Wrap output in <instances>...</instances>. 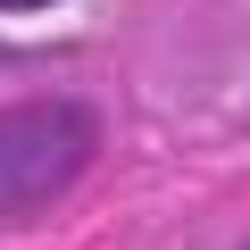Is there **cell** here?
Segmentation results:
<instances>
[{
    "label": "cell",
    "mask_w": 250,
    "mask_h": 250,
    "mask_svg": "<svg viewBox=\"0 0 250 250\" xmlns=\"http://www.w3.org/2000/svg\"><path fill=\"white\" fill-rule=\"evenodd\" d=\"M100 150V117L83 100H17L0 108V217L50 208Z\"/></svg>",
    "instance_id": "1"
},
{
    "label": "cell",
    "mask_w": 250,
    "mask_h": 250,
    "mask_svg": "<svg viewBox=\"0 0 250 250\" xmlns=\"http://www.w3.org/2000/svg\"><path fill=\"white\" fill-rule=\"evenodd\" d=\"M0 9H50V0H0Z\"/></svg>",
    "instance_id": "2"
}]
</instances>
